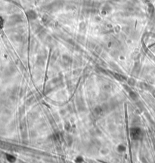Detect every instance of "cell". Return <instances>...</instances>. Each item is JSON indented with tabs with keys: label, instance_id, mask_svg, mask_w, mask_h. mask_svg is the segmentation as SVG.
<instances>
[{
	"label": "cell",
	"instance_id": "1",
	"mask_svg": "<svg viewBox=\"0 0 155 163\" xmlns=\"http://www.w3.org/2000/svg\"><path fill=\"white\" fill-rule=\"evenodd\" d=\"M139 129H132L131 130V137L133 139L139 138Z\"/></svg>",
	"mask_w": 155,
	"mask_h": 163
}]
</instances>
